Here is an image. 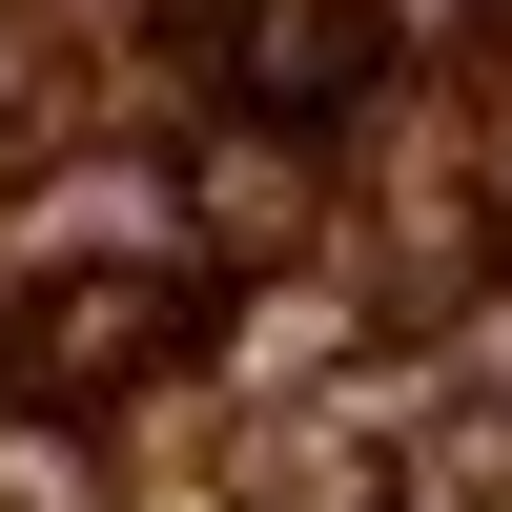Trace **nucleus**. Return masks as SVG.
Masks as SVG:
<instances>
[{
  "mask_svg": "<svg viewBox=\"0 0 512 512\" xmlns=\"http://www.w3.org/2000/svg\"><path fill=\"white\" fill-rule=\"evenodd\" d=\"M185 349V287H62V328H21L41 390H103V369H164Z\"/></svg>",
  "mask_w": 512,
  "mask_h": 512,
  "instance_id": "nucleus-1",
  "label": "nucleus"
},
{
  "mask_svg": "<svg viewBox=\"0 0 512 512\" xmlns=\"http://www.w3.org/2000/svg\"><path fill=\"white\" fill-rule=\"evenodd\" d=\"M349 62H369V0H246V21H226V82H246V103H328Z\"/></svg>",
  "mask_w": 512,
  "mask_h": 512,
  "instance_id": "nucleus-2",
  "label": "nucleus"
},
{
  "mask_svg": "<svg viewBox=\"0 0 512 512\" xmlns=\"http://www.w3.org/2000/svg\"><path fill=\"white\" fill-rule=\"evenodd\" d=\"M308 226V164L287 144H205V246H287Z\"/></svg>",
  "mask_w": 512,
  "mask_h": 512,
  "instance_id": "nucleus-3",
  "label": "nucleus"
}]
</instances>
